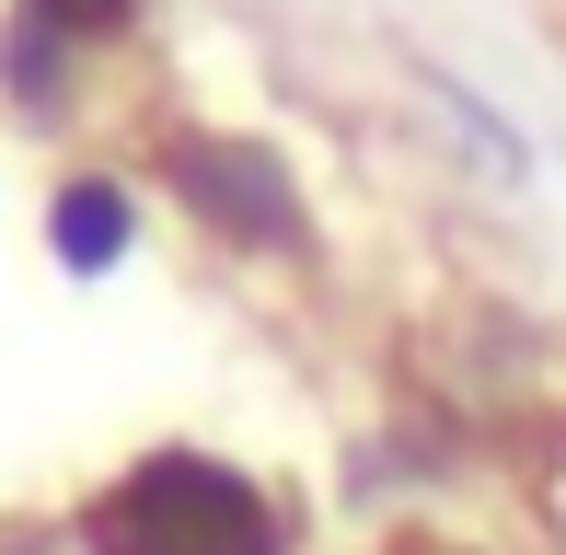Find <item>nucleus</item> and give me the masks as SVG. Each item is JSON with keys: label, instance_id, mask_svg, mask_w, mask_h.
<instances>
[{"label": "nucleus", "instance_id": "nucleus-7", "mask_svg": "<svg viewBox=\"0 0 566 555\" xmlns=\"http://www.w3.org/2000/svg\"><path fill=\"white\" fill-rule=\"evenodd\" d=\"M358 555H497V544L462 533V521H440V510H394V521H370Z\"/></svg>", "mask_w": 566, "mask_h": 555}, {"label": "nucleus", "instance_id": "nucleus-3", "mask_svg": "<svg viewBox=\"0 0 566 555\" xmlns=\"http://www.w3.org/2000/svg\"><path fill=\"white\" fill-rule=\"evenodd\" d=\"M35 220H46V266L82 278V290H105V278L139 255V232H150V186L127 163H59Z\"/></svg>", "mask_w": 566, "mask_h": 555}, {"label": "nucleus", "instance_id": "nucleus-4", "mask_svg": "<svg viewBox=\"0 0 566 555\" xmlns=\"http://www.w3.org/2000/svg\"><path fill=\"white\" fill-rule=\"evenodd\" d=\"M93 93H105V59H93L82 35H59L46 12L0 0V116H12L23 139H70L93 116Z\"/></svg>", "mask_w": 566, "mask_h": 555}, {"label": "nucleus", "instance_id": "nucleus-2", "mask_svg": "<svg viewBox=\"0 0 566 555\" xmlns=\"http://www.w3.org/2000/svg\"><path fill=\"white\" fill-rule=\"evenodd\" d=\"M139 186L209 243L220 266L254 278H324L336 266V232H324V197L301 174V150L277 128H243V116H197V105H150L139 139H127Z\"/></svg>", "mask_w": 566, "mask_h": 555}, {"label": "nucleus", "instance_id": "nucleus-6", "mask_svg": "<svg viewBox=\"0 0 566 555\" xmlns=\"http://www.w3.org/2000/svg\"><path fill=\"white\" fill-rule=\"evenodd\" d=\"M23 12H46L59 35H82L93 59H116V46L150 35V0H23Z\"/></svg>", "mask_w": 566, "mask_h": 555}, {"label": "nucleus", "instance_id": "nucleus-1", "mask_svg": "<svg viewBox=\"0 0 566 555\" xmlns=\"http://www.w3.org/2000/svg\"><path fill=\"white\" fill-rule=\"evenodd\" d=\"M59 544L70 555H313V498L220 440L163 428V440L116 451L93 486H70Z\"/></svg>", "mask_w": 566, "mask_h": 555}, {"label": "nucleus", "instance_id": "nucleus-5", "mask_svg": "<svg viewBox=\"0 0 566 555\" xmlns=\"http://www.w3.org/2000/svg\"><path fill=\"white\" fill-rule=\"evenodd\" d=\"M405 82H417V93H428V116H440V128L474 150L485 186H532V139H521V116H509V105H485V93L462 82L451 59H428V46H405Z\"/></svg>", "mask_w": 566, "mask_h": 555}]
</instances>
